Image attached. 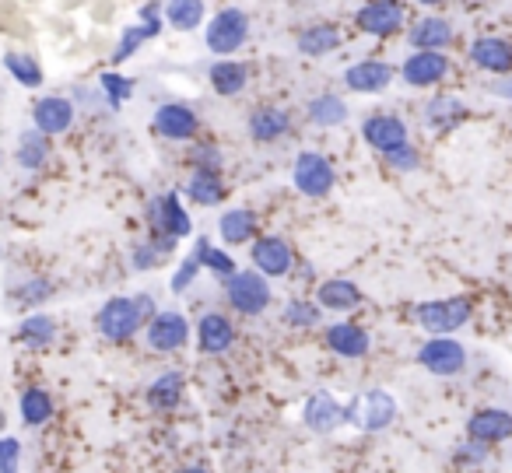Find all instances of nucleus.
Listing matches in <instances>:
<instances>
[{
  "label": "nucleus",
  "instance_id": "f257e3e1",
  "mask_svg": "<svg viewBox=\"0 0 512 473\" xmlns=\"http://www.w3.org/2000/svg\"><path fill=\"white\" fill-rule=\"evenodd\" d=\"M151 298L137 295V298H109L106 305L95 316V326L106 340H130L137 330L144 326V319L151 316Z\"/></svg>",
  "mask_w": 512,
  "mask_h": 473
},
{
  "label": "nucleus",
  "instance_id": "f03ea898",
  "mask_svg": "<svg viewBox=\"0 0 512 473\" xmlns=\"http://www.w3.org/2000/svg\"><path fill=\"white\" fill-rule=\"evenodd\" d=\"M344 417L362 431H383L397 417V400L390 393H383V389H365L344 407Z\"/></svg>",
  "mask_w": 512,
  "mask_h": 473
},
{
  "label": "nucleus",
  "instance_id": "7ed1b4c3",
  "mask_svg": "<svg viewBox=\"0 0 512 473\" xmlns=\"http://www.w3.org/2000/svg\"><path fill=\"white\" fill-rule=\"evenodd\" d=\"M249 36V22L239 8H221L218 15L207 22V50L218 53V57L228 60V53H235Z\"/></svg>",
  "mask_w": 512,
  "mask_h": 473
},
{
  "label": "nucleus",
  "instance_id": "20e7f679",
  "mask_svg": "<svg viewBox=\"0 0 512 473\" xmlns=\"http://www.w3.org/2000/svg\"><path fill=\"white\" fill-rule=\"evenodd\" d=\"M225 291H228V302H232L242 316H256V312H264L267 302H271V284H267V277L256 274V270L232 274Z\"/></svg>",
  "mask_w": 512,
  "mask_h": 473
},
{
  "label": "nucleus",
  "instance_id": "39448f33",
  "mask_svg": "<svg viewBox=\"0 0 512 473\" xmlns=\"http://www.w3.org/2000/svg\"><path fill=\"white\" fill-rule=\"evenodd\" d=\"M295 186L306 197H323V193L334 190V165L320 155V151H302L295 158V172H292Z\"/></svg>",
  "mask_w": 512,
  "mask_h": 473
},
{
  "label": "nucleus",
  "instance_id": "423d86ee",
  "mask_svg": "<svg viewBox=\"0 0 512 473\" xmlns=\"http://www.w3.org/2000/svg\"><path fill=\"white\" fill-rule=\"evenodd\" d=\"M148 218H151V228H155V232H162L165 239H172V242L186 239V235L193 232L190 214H186V207L179 204L176 193H162L158 200H151Z\"/></svg>",
  "mask_w": 512,
  "mask_h": 473
},
{
  "label": "nucleus",
  "instance_id": "0eeeda50",
  "mask_svg": "<svg viewBox=\"0 0 512 473\" xmlns=\"http://www.w3.org/2000/svg\"><path fill=\"white\" fill-rule=\"evenodd\" d=\"M470 302L467 298H446V302H425L418 309V323L425 326V333H453L470 319Z\"/></svg>",
  "mask_w": 512,
  "mask_h": 473
},
{
  "label": "nucleus",
  "instance_id": "6e6552de",
  "mask_svg": "<svg viewBox=\"0 0 512 473\" xmlns=\"http://www.w3.org/2000/svg\"><path fill=\"white\" fill-rule=\"evenodd\" d=\"M418 361H421V368H428L432 375H456L467 365V351L449 337H432L418 351Z\"/></svg>",
  "mask_w": 512,
  "mask_h": 473
},
{
  "label": "nucleus",
  "instance_id": "1a4fd4ad",
  "mask_svg": "<svg viewBox=\"0 0 512 473\" xmlns=\"http://www.w3.org/2000/svg\"><path fill=\"white\" fill-rule=\"evenodd\" d=\"M190 337V323H186L183 312H158L155 319L144 330L151 351H179Z\"/></svg>",
  "mask_w": 512,
  "mask_h": 473
},
{
  "label": "nucleus",
  "instance_id": "9d476101",
  "mask_svg": "<svg viewBox=\"0 0 512 473\" xmlns=\"http://www.w3.org/2000/svg\"><path fill=\"white\" fill-rule=\"evenodd\" d=\"M32 123L43 137H57V134H67L74 123V102L64 99V95H46V99L36 102L32 109Z\"/></svg>",
  "mask_w": 512,
  "mask_h": 473
},
{
  "label": "nucleus",
  "instance_id": "9b49d317",
  "mask_svg": "<svg viewBox=\"0 0 512 473\" xmlns=\"http://www.w3.org/2000/svg\"><path fill=\"white\" fill-rule=\"evenodd\" d=\"M155 130L165 137V141H193L200 130V120L190 106L183 102H165L155 113Z\"/></svg>",
  "mask_w": 512,
  "mask_h": 473
},
{
  "label": "nucleus",
  "instance_id": "f8f14e48",
  "mask_svg": "<svg viewBox=\"0 0 512 473\" xmlns=\"http://www.w3.org/2000/svg\"><path fill=\"white\" fill-rule=\"evenodd\" d=\"M302 421H306L309 431H320V435H330L334 428H341L348 417H344V407L334 400V396L327 393V389H320V393H313L306 400V407H302Z\"/></svg>",
  "mask_w": 512,
  "mask_h": 473
},
{
  "label": "nucleus",
  "instance_id": "ddd939ff",
  "mask_svg": "<svg viewBox=\"0 0 512 473\" xmlns=\"http://www.w3.org/2000/svg\"><path fill=\"white\" fill-rule=\"evenodd\" d=\"M365 141L372 144L376 151H383V155H393V151L407 148V127L397 120V116H369L362 127Z\"/></svg>",
  "mask_w": 512,
  "mask_h": 473
},
{
  "label": "nucleus",
  "instance_id": "4468645a",
  "mask_svg": "<svg viewBox=\"0 0 512 473\" xmlns=\"http://www.w3.org/2000/svg\"><path fill=\"white\" fill-rule=\"evenodd\" d=\"M295 263V253L292 246H288L285 239H278V235H264V239L253 246V267L264 270L267 277H281L288 274Z\"/></svg>",
  "mask_w": 512,
  "mask_h": 473
},
{
  "label": "nucleus",
  "instance_id": "2eb2a0df",
  "mask_svg": "<svg viewBox=\"0 0 512 473\" xmlns=\"http://www.w3.org/2000/svg\"><path fill=\"white\" fill-rule=\"evenodd\" d=\"M358 29L369 32V36H390V32L404 29V8L390 4V0H379V4H365L358 11Z\"/></svg>",
  "mask_w": 512,
  "mask_h": 473
},
{
  "label": "nucleus",
  "instance_id": "dca6fc26",
  "mask_svg": "<svg viewBox=\"0 0 512 473\" xmlns=\"http://www.w3.org/2000/svg\"><path fill=\"white\" fill-rule=\"evenodd\" d=\"M470 438L477 445H491V442H505L512 435V414L509 410H498V407H488V410H477L467 424Z\"/></svg>",
  "mask_w": 512,
  "mask_h": 473
},
{
  "label": "nucleus",
  "instance_id": "f3484780",
  "mask_svg": "<svg viewBox=\"0 0 512 473\" xmlns=\"http://www.w3.org/2000/svg\"><path fill=\"white\" fill-rule=\"evenodd\" d=\"M390 81H393V71L383 64V60H362V64L344 71V85H348L351 92H362V95L386 92Z\"/></svg>",
  "mask_w": 512,
  "mask_h": 473
},
{
  "label": "nucleus",
  "instance_id": "a211bd4d",
  "mask_svg": "<svg viewBox=\"0 0 512 473\" xmlns=\"http://www.w3.org/2000/svg\"><path fill=\"white\" fill-rule=\"evenodd\" d=\"M449 74V60L442 53H411L404 64V81L414 88H432Z\"/></svg>",
  "mask_w": 512,
  "mask_h": 473
},
{
  "label": "nucleus",
  "instance_id": "6ab92c4d",
  "mask_svg": "<svg viewBox=\"0 0 512 473\" xmlns=\"http://www.w3.org/2000/svg\"><path fill=\"white\" fill-rule=\"evenodd\" d=\"M470 60L488 74H505L512 71V43L498 36H481L470 46Z\"/></svg>",
  "mask_w": 512,
  "mask_h": 473
},
{
  "label": "nucleus",
  "instance_id": "aec40b11",
  "mask_svg": "<svg viewBox=\"0 0 512 473\" xmlns=\"http://www.w3.org/2000/svg\"><path fill=\"white\" fill-rule=\"evenodd\" d=\"M197 340H200V351L221 354V351H228V347H232L235 330H232V323L221 316V312H207V316L197 323Z\"/></svg>",
  "mask_w": 512,
  "mask_h": 473
},
{
  "label": "nucleus",
  "instance_id": "412c9836",
  "mask_svg": "<svg viewBox=\"0 0 512 473\" xmlns=\"http://www.w3.org/2000/svg\"><path fill=\"white\" fill-rule=\"evenodd\" d=\"M411 43L418 46L421 53H439L453 43V25L446 18H421L411 29Z\"/></svg>",
  "mask_w": 512,
  "mask_h": 473
},
{
  "label": "nucleus",
  "instance_id": "4be33fe9",
  "mask_svg": "<svg viewBox=\"0 0 512 473\" xmlns=\"http://www.w3.org/2000/svg\"><path fill=\"white\" fill-rule=\"evenodd\" d=\"M327 344L330 351H337L341 358H362L369 351V333L355 323H337L327 330Z\"/></svg>",
  "mask_w": 512,
  "mask_h": 473
},
{
  "label": "nucleus",
  "instance_id": "5701e85b",
  "mask_svg": "<svg viewBox=\"0 0 512 473\" xmlns=\"http://www.w3.org/2000/svg\"><path fill=\"white\" fill-rule=\"evenodd\" d=\"M18 414H22V424H29V428H43L53 417V396L43 386H29L18 396Z\"/></svg>",
  "mask_w": 512,
  "mask_h": 473
},
{
  "label": "nucleus",
  "instance_id": "b1692460",
  "mask_svg": "<svg viewBox=\"0 0 512 473\" xmlns=\"http://www.w3.org/2000/svg\"><path fill=\"white\" fill-rule=\"evenodd\" d=\"M15 162L22 165L25 172H39L50 162V137H43L39 130H25V134L18 137Z\"/></svg>",
  "mask_w": 512,
  "mask_h": 473
},
{
  "label": "nucleus",
  "instance_id": "393cba45",
  "mask_svg": "<svg viewBox=\"0 0 512 473\" xmlns=\"http://www.w3.org/2000/svg\"><path fill=\"white\" fill-rule=\"evenodd\" d=\"M288 127H292V120H288V113L278 106L256 109V113L249 116V134H253L256 141H278V137L288 134Z\"/></svg>",
  "mask_w": 512,
  "mask_h": 473
},
{
  "label": "nucleus",
  "instance_id": "a878e982",
  "mask_svg": "<svg viewBox=\"0 0 512 473\" xmlns=\"http://www.w3.org/2000/svg\"><path fill=\"white\" fill-rule=\"evenodd\" d=\"M18 340L25 347H50L57 340V319L46 312H32L18 323Z\"/></svg>",
  "mask_w": 512,
  "mask_h": 473
},
{
  "label": "nucleus",
  "instance_id": "bb28decb",
  "mask_svg": "<svg viewBox=\"0 0 512 473\" xmlns=\"http://www.w3.org/2000/svg\"><path fill=\"white\" fill-rule=\"evenodd\" d=\"M186 193H190L193 204H204V207H214L225 200V183H221L218 172H207V169H197L186 183Z\"/></svg>",
  "mask_w": 512,
  "mask_h": 473
},
{
  "label": "nucleus",
  "instance_id": "cd10ccee",
  "mask_svg": "<svg viewBox=\"0 0 512 473\" xmlns=\"http://www.w3.org/2000/svg\"><path fill=\"white\" fill-rule=\"evenodd\" d=\"M320 305L323 309H334V312H351L362 305V291H358L351 281H341V277H337V281L320 284Z\"/></svg>",
  "mask_w": 512,
  "mask_h": 473
},
{
  "label": "nucleus",
  "instance_id": "c85d7f7f",
  "mask_svg": "<svg viewBox=\"0 0 512 473\" xmlns=\"http://www.w3.org/2000/svg\"><path fill=\"white\" fill-rule=\"evenodd\" d=\"M246 81H249V71L246 64H235V60H218L211 67V85L218 95H239L246 92Z\"/></svg>",
  "mask_w": 512,
  "mask_h": 473
},
{
  "label": "nucleus",
  "instance_id": "c756f323",
  "mask_svg": "<svg viewBox=\"0 0 512 473\" xmlns=\"http://www.w3.org/2000/svg\"><path fill=\"white\" fill-rule=\"evenodd\" d=\"M337 46H341V32H337L334 25H309L299 36V50L306 53V57H327Z\"/></svg>",
  "mask_w": 512,
  "mask_h": 473
},
{
  "label": "nucleus",
  "instance_id": "7c9ffc66",
  "mask_svg": "<svg viewBox=\"0 0 512 473\" xmlns=\"http://www.w3.org/2000/svg\"><path fill=\"white\" fill-rule=\"evenodd\" d=\"M158 32H162V22H144V25H130V29H123L120 43H116V53H113V64H123V60H130L137 50H141L148 39H155Z\"/></svg>",
  "mask_w": 512,
  "mask_h": 473
},
{
  "label": "nucleus",
  "instance_id": "2f4dec72",
  "mask_svg": "<svg viewBox=\"0 0 512 473\" xmlns=\"http://www.w3.org/2000/svg\"><path fill=\"white\" fill-rule=\"evenodd\" d=\"M4 67H8V74L18 81L22 88H39L43 85V67H39V60L32 57V53H4Z\"/></svg>",
  "mask_w": 512,
  "mask_h": 473
},
{
  "label": "nucleus",
  "instance_id": "473e14b6",
  "mask_svg": "<svg viewBox=\"0 0 512 473\" xmlns=\"http://www.w3.org/2000/svg\"><path fill=\"white\" fill-rule=\"evenodd\" d=\"M218 228H221V239H225L228 246H239V242H246L249 235L256 232V218H253V211H242V207H235V211L221 214Z\"/></svg>",
  "mask_w": 512,
  "mask_h": 473
},
{
  "label": "nucleus",
  "instance_id": "72a5a7b5",
  "mask_svg": "<svg viewBox=\"0 0 512 473\" xmlns=\"http://www.w3.org/2000/svg\"><path fill=\"white\" fill-rule=\"evenodd\" d=\"M162 11H165V22L179 32H193L204 22V4H200V0H172Z\"/></svg>",
  "mask_w": 512,
  "mask_h": 473
},
{
  "label": "nucleus",
  "instance_id": "f704fd0d",
  "mask_svg": "<svg viewBox=\"0 0 512 473\" xmlns=\"http://www.w3.org/2000/svg\"><path fill=\"white\" fill-rule=\"evenodd\" d=\"M179 396H183V375H179V372L158 375V379L148 386V403H151V407H158V410L176 407Z\"/></svg>",
  "mask_w": 512,
  "mask_h": 473
},
{
  "label": "nucleus",
  "instance_id": "c9c22d12",
  "mask_svg": "<svg viewBox=\"0 0 512 473\" xmlns=\"http://www.w3.org/2000/svg\"><path fill=\"white\" fill-rule=\"evenodd\" d=\"M309 120H313L316 127H337V123L348 120V106H344V99H337V95H320V99L309 102Z\"/></svg>",
  "mask_w": 512,
  "mask_h": 473
},
{
  "label": "nucleus",
  "instance_id": "e433bc0d",
  "mask_svg": "<svg viewBox=\"0 0 512 473\" xmlns=\"http://www.w3.org/2000/svg\"><path fill=\"white\" fill-rule=\"evenodd\" d=\"M193 260H197L200 267L214 270V274H225V277H232V274H235V260H232V256H228L225 249L211 246L207 239H197V249H193Z\"/></svg>",
  "mask_w": 512,
  "mask_h": 473
},
{
  "label": "nucleus",
  "instance_id": "4c0bfd02",
  "mask_svg": "<svg viewBox=\"0 0 512 473\" xmlns=\"http://www.w3.org/2000/svg\"><path fill=\"white\" fill-rule=\"evenodd\" d=\"M169 253H172V239L158 235V239L134 246V267H137V270H151V267H158V263H162Z\"/></svg>",
  "mask_w": 512,
  "mask_h": 473
},
{
  "label": "nucleus",
  "instance_id": "58836bf2",
  "mask_svg": "<svg viewBox=\"0 0 512 473\" xmlns=\"http://www.w3.org/2000/svg\"><path fill=\"white\" fill-rule=\"evenodd\" d=\"M460 116H463L460 99H435L425 106V120L432 123V127H449V123H456Z\"/></svg>",
  "mask_w": 512,
  "mask_h": 473
},
{
  "label": "nucleus",
  "instance_id": "ea45409f",
  "mask_svg": "<svg viewBox=\"0 0 512 473\" xmlns=\"http://www.w3.org/2000/svg\"><path fill=\"white\" fill-rule=\"evenodd\" d=\"M99 85H102V92H106V99H109V106H113V109H120L123 102L134 95V81L123 78V74H102Z\"/></svg>",
  "mask_w": 512,
  "mask_h": 473
},
{
  "label": "nucleus",
  "instance_id": "a19ab883",
  "mask_svg": "<svg viewBox=\"0 0 512 473\" xmlns=\"http://www.w3.org/2000/svg\"><path fill=\"white\" fill-rule=\"evenodd\" d=\"M50 295H53V284L46 281V277H29V281H25L22 288L15 291V302H22V305H43Z\"/></svg>",
  "mask_w": 512,
  "mask_h": 473
},
{
  "label": "nucleus",
  "instance_id": "79ce46f5",
  "mask_svg": "<svg viewBox=\"0 0 512 473\" xmlns=\"http://www.w3.org/2000/svg\"><path fill=\"white\" fill-rule=\"evenodd\" d=\"M0 473H22V442L0 435Z\"/></svg>",
  "mask_w": 512,
  "mask_h": 473
},
{
  "label": "nucleus",
  "instance_id": "37998d69",
  "mask_svg": "<svg viewBox=\"0 0 512 473\" xmlns=\"http://www.w3.org/2000/svg\"><path fill=\"white\" fill-rule=\"evenodd\" d=\"M285 323H292V326H316V323H320V305L292 302L285 309Z\"/></svg>",
  "mask_w": 512,
  "mask_h": 473
},
{
  "label": "nucleus",
  "instance_id": "c03bdc74",
  "mask_svg": "<svg viewBox=\"0 0 512 473\" xmlns=\"http://www.w3.org/2000/svg\"><path fill=\"white\" fill-rule=\"evenodd\" d=\"M197 270H200V263L193 260V256H186L183 263H179V270H176V277L169 281V288H172V295H183L186 288L193 284V277H197Z\"/></svg>",
  "mask_w": 512,
  "mask_h": 473
},
{
  "label": "nucleus",
  "instance_id": "a18cd8bd",
  "mask_svg": "<svg viewBox=\"0 0 512 473\" xmlns=\"http://www.w3.org/2000/svg\"><path fill=\"white\" fill-rule=\"evenodd\" d=\"M386 162L393 165V169H404V172H411V169H418V151L407 144V148H400V151H393V155H386Z\"/></svg>",
  "mask_w": 512,
  "mask_h": 473
},
{
  "label": "nucleus",
  "instance_id": "49530a36",
  "mask_svg": "<svg viewBox=\"0 0 512 473\" xmlns=\"http://www.w3.org/2000/svg\"><path fill=\"white\" fill-rule=\"evenodd\" d=\"M193 162H211V169L218 172V148H214V144H197Z\"/></svg>",
  "mask_w": 512,
  "mask_h": 473
},
{
  "label": "nucleus",
  "instance_id": "de8ad7c7",
  "mask_svg": "<svg viewBox=\"0 0 512 473\" xmlns=\"http://www.w3.org/2000/svg\"><path fill=\"white\" fill-rule=\"evenodd\" d=\"M495 92L498 95H509V99H512V85H495Z\"/></svg>",
  "mask_w": 512,
  "mask_h": 473
},
{
  "label": "nucleus",
  "instance_id": "09e8293b",
  "mask_svg": "<svg viewBox=\"0 0 512 473\" xmlns=\"http://www.w3.org/2000/svg\"><path fill=\"white\" fill-rule=\"evenodd\" d=\"M179 473H211V470H204V466H186V470H179Z\"/></svg>",
  "mask_w": 512,
  "mask_h": 473
},
{
  "label": "nucleus",
  "instance_id": "8fccbe9b",
  "mask_svg": "<svg viewBox=\"0 0 512 473\" xmlns=\"http://www.w3.org/2000/svg\"><path fill=\"white\" fill-rule=\"evenodd\" d=\"M0 428H4V407H0Z\"/></svg>",
  "mask_w": 512,
  "mask_h": 473
}]
</instances>
